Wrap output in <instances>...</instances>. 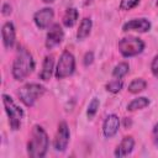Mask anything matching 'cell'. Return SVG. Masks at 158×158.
I'll return each instance as SVG.
<instances>
[{"label": "cell", "mask_w": 158, "mask_h": 158, "mask_svg": "<svg viewBox=\"0 0 158 158\" xmlns=\"http://www.w3.org/2000/svg\"><path fill=\"white\" fill-rule=\"evenodd\" d=\"M49 146L48 135L40 125L32 127L30 139L27 142V154L31 158H42L46 156Z\"/></svg>", "instance_id": "1"}, {"label": "cell", "mask_w": 158, "mask_h": 158, "mask_svg": "<svg viewBox=\"0 0 158 158\" xmlns=\"http://www.w3.org/2000/svg\"><path fill=\"white\" fill-rule=\"evenodd\" d=\"M35 69V59L32 54L23 47H20L17 49V53L15 56L14 63H12V77L15 80H23L26 79Z\"/></svg>", "instance_id": "2"}, {"label": "cell", "mask_w": 158, "mask_h": 158, "mask_svg": "<svg viewBox=\"0 0 158 158\" xmlns=\"http://www.w3.org/2000/svg\"><path fill=\"white\" fill-rule=\"evenodd\" d=\"M2 104L6 111V115L9 117V125L11 127V130L16 131L20 128L21 126V121L23 118V110L16 105V102L14 101V99L10 95L2 94Z\"/></svg>", "instance_id": "3"}, {"label": "cell", "mask_w": 158, "mask_h": 158, "mask_svg": "<svg viewBox=\"0 0 158 158\" xmlns=\"http://www.w3.org/2000/svg\"><path fill=\"white\" fill-rule=\"evenodd\" d=\"M46 93V88L38 83H28L20 88L17 95L26 106H33V104Z\"/></svg>", "instance_id": "4"}, {"label": "cell", "mask_w": 158, "mask_h": 158, "mask_svg": "<svg viewBox=\"0 0 158 158\" xmlns=\"http://www.w3.org/2000/svg\"><path fill=\"white\" fill-rule=\"evenodd\" d=\"M144 49V42L135 36H127L118 41V51L125 58L135 57L142 53Z\"/></svg>", "instance_id": "5"}, {"label": "cell", "mask_w": 158, "mask_h": 158, "mask_svg": "<svg viewBox=\"0 0 158 158\" xmlns=\"http://www.w3.org/2000/svg\"><path fill=\"white\" fill-rule=\"evenodd\" d=\"M75 70V58L72 52L69 51H63L59 60L57 63L56 68V78L57 79H64L67 77H70Z\"/></svg>", "instance_id": "6"}, {"label": "cell", "mask_w": 158, "mask_h": 158, "mask_svg": "<svg viewBox=\"0 0 158 158\" xmlns=\"http://www.w3.org/2000/svg\"><path fill=\"white\" fill-rule=\"evenodd\" d=\"M69 137H70V133H69V127H68L67 122L65 121L59 122L58 128H57V133L54 136V142H53L54 149L57 152H64L68 147Z\"/></svg>", "instance_id": "7"}, {"label": "cell", "mask_w": 158, "mask_h": 158, "mask_svg": "<svg viewBox=\"0 0 158 158\" xmlns=\"http://www.w3.org/2000/svg\"><path fill=\"white\" fill-rule=\"evenodd\" d=\"M63 38H64V31L62 26L59 23H53L49 27L47 36H46V47L48 49H52L59 43H62Z\"/></svg>", "instance_id": "8"}, {"label": "cell", "mask_w": 158, "mask_h": 158, "mask_svg": "<svg viewBox=\"0 0 158 158\" xmlns=\"http://www.w3.org/2000/svg\"><path fill=\"white\" fill-rule=\"evenodd\" d=\"M53 17H54L53 9H51V7H43V9L38 10L37 12H35L33 21H35L36 26L40 30H44V28H47L51 25Z\"/></svg>", "instance_id": "9"}, {"label": "cell", "mask_w": 158, "mask_h": 158, "mask_svg": "<svg viewBox=\"0 0 158 158\" xmlns=\"http://www.w3.org/2000/svg\"><path fill=\"white\" fill-rule=\"evenodd\" d=\"M122 30L125 32H127V31H137V32L144 33V32L151 30V22H149V20H147L144 17L132 19V20H130V21L123 23Z\"/></svg>", "instance_id": "10"}, {"label": "cell", "mask_w": 158, "mask_h": 158, "mask_svg": "<svg viewBox=\"0 0 158 158\" xmlns=\"http://www.w3.org/2000/svg\"><path fill=\"white\" fill-rule=\"evenodd\" d=\"M1 37H2V43L4 47L6 49H11L15 44V40H16V31H15V26L12 22L7 21L2 25L1 27Z\"/></svg>", "instance_id": "11"}, {"label": "cell", "mask_w": 158, "mask_h": 158, "mask_svg": "<svg viewBox=\"0 0 158 158\" xmlns=\"http://www.w3.org/2000/svg\"><path fill=\"white\" fill-rule=\"evenodd\" d=\"M118 128H120V118H118V116L115 115V114L109 115L105 118L104 123H102V133H104V136L106 138H111L117 133Z\"/></svg>", "instance_id": "12"}, {"label": "cell", "mask_w": 158, "mask_h": 158, "mask_svg": "<svg viewBox=\"0 0 158 158\" xmlns=\"http://www.w3.org/2000/svg\"><path fill=\"white\" fill-rule=\"evenodd\" d=\"M135 147V139L132 136H125L120 144L115 149V157H126L132 153Z\"/></svg>", "instance_id": "13"}, {"label": "cell", "mask_w": 158, "mask_h": 158, "mask_svg": "<svg viewBox=\"0 0 158 158\" xmlns=\"http://www.w3.org/2000/svg\"><path fill=\"white\" fill-rule=\"evenodd\" d=\"M54 70V57L53 56H46L42 63V69L40 72V79L43 81H47L51 79Z\"/></svg>", "instance_id": "14"}, {"label": "cell", "mask_w": 158, "mask_h": 158, "mask_svg": "<svg viewBox=\"0 0 158 158\" xmlns=\"http://www.w3.org/2000/svg\"><path fill=\"white\" fill-rule=\"evenodd\" d=\"M91 27H93V21L89 17H84L81 21H80V25L78 27V31H77V38L79 41L81 40H85L90 32H91Z\"/></svg>", "instance_id": "15"}, {"label": "cell", "mask_w": 158, "mask_h": 158, "mask_svg": "<svg viewBox=\"0 0 158 158\" xmlns=\"http://www.w3.org/2000/svg\"><path fill=\"white\" fill-rule=\"evenodd\" d=\"M78 10L75 7H69L65 10L64 15H63V19H62V22L65 27H73L78 20Z\"/></svg>", "instance_id": "16"}, {"label": "cell", "mask_w": 158, "mask_h": 158, "mask_svg": "<svg viewBox=\"0 0 158 158\" xmlns=\"http://www.w3.org/2000/svg\"><path fill=\"white\" fill-rule=\"evenodd\" d=\"M149 105V100L144 96H139L133 100H131L127 105V110L128 111H136V110H142L144 107H147Z\"/></svg>", "instance_id": "17"}, {"label": "cell", "mask_w": 158, "mask_h": 158, "mask_svg": "<svg viewBox=\"0 0 158 158\" xmlns=\"http://www.w3.org/2000/svg\"><path fill=\"white\" fill-rule=\"evenodd\" d=\"M147 88V81L142 78H136L128 84V91L132 94H138Z\"/></svg>", "instance_id": "18"}, {"label": "cell", "mask_w": 158, "mask_h": 158, "mask_svg": "<svg viewBox=\"0 0 158 158\" xmlns=\"http://www.w3.org/2000/svg\"><path fill=\"white\" fill-rule=\"evenodd\" d=\"M130 70V65L126 62H121L118 64L115 65V68L112 69V77L116 79H122Z\"/></svg>", "instance_id": "19"}, {"label": "cell", "mask_w": 158, "mask_h": 158, "mask_svg": "<svg viewBox=\"0 0 158 158\" xmlns=\"http://www.w3.org/2000/svg\"><path fill=\"white\" fill-rule=\"evenodd\" d=\"M122 86H123V81H122L121 79H116V78L112 79V80H110V81L105 85L106 90L110 91V93H112V94L118 93V91L122 89Z\"/></svg>", "instance_id": "20"}, {"label": "cell", "mask_w": 158, "mask_h": 158, "mask_svg": "<svg viewBox=\"0 0 158 158\" xmlns=\"http://www.w3.org/2000/svg\"><path fill=\"white\" fill-rule=\"evenodd\" d=\"M99 105H100V101L98 98H93V100L89 102V106H88V110H86V116L89 120H91L95 114L98 112V109H99Z\"/></svg>", "instance_id": "21"}, {"label": "cell", "mask_w": 158, "mask_h": 158, "mask_svg": "<svg viewBox=\"0 0 158 158\" xmlns=\"http://www.w3.org/2000/svg\"><path fill=\"white\" fill-rule=\"evenodd\" d=\"M139 4V0H121L120 1V9L123 11H128L133 7H136Z\"/></svg>", "instance_id": "22"}, {"label": "cell", "mask_w": 158, "mask_h": 158, "mask_svg": "<svg viewBox=\"0 0 158 158\" xmlns=\"http://www.w3.org/2000/svg\"><path fill=\"white\" fill-rule=\"evenodd\" d=\"M151 72H152V74L158 79V54L152 59V63H151Z\"/></svg>", "instance_id": "23"}, {"label": "cell", "mask_w": 158, "mask_h": 158, "mask_svg": "<svg viewBox=\"0 0 158 158\" xmlns=\"http://www.w3.org/2000/svg\"><path fill=\"white\" fill-rule=\"evenodd\" d=\"M94 60V53L93 52H86L85 56H84V65H90Z\"/></svg>", "instance_id": "24"}, {"label": "cell", "mask_w": 158, "mask_h": 158, "mask_svg": "<svg viewBox=\"0 0 158 158\" xmlns=\"http://www.w3.org/2000/svg\"><path fill=\"white\" fill-rule=\"evenodd\" d=\"M152 139H153L154 146L158 147V123H156L152 130Z\"/></svg>", "instance_id": "25"}, {"label": "cell", "mask_w": 158, "mask_h": 158, "mask_svg": "<svg viewBox=\"0 0 158 158\" xmlns=\"http://www.w3.org/2000/svg\"><path fill=\"white\" fill-rule=\"evenodd\" d=\"M2 15H5V16H7V15H10L11 14V5L10 4H7V2H5L4 5H2Z\"/></svg>", "instance_id": "26"}, {"label": "cell", "mask_w": 158, "mask_h": 158, "mask_svg": "<svg viewBox=\"0 0 158 158\" xmlns=\"http://www.w3.org/2000/svg\"><path fill=\"white\" fill-rule=\"evenodd\" d=\"M54 0H43V2H46V4H51V2H53Z\"/></svg>", "instance_id": "27"}, {"label": "cell", "mask_w": 158, "mask_h": 158, "mask_svg": "<svg viewBox=\"0 0 158 158\" xmlns=\"http://www.w3.org/2000/svg\"><path fill=\"white\" fill-rule=\"evenodd\" d=\"M157 5H158V0H157Z\"/></svg>", "instance_id": "28"}]
</instances>
